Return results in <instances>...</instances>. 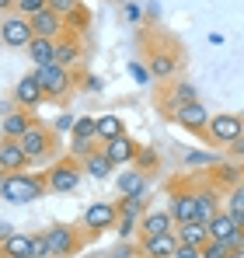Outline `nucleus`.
<instances>
[{
	"label": "nucleus",
	"mask_w": 244,
	"mask_h": 258,
	"mask_svg": "<svg viewBox=\"0 0 244 258\" xmlns=\"http://www.w3.org/2000/svg\"><path fill=\"white\" fill-rule=\"evenodd\" d=\"M234 258H244V251H234Z\"/></svg>",
	"instance_id": "obj_50"
},
{
	"label": "nucleus",
	"mask_w": 244,
	"mask_h": 258,
	"mask_svg": "<svg viewBox=\"0 0 244 258\" xmlns=\"http://www.w3.org/2000/svg\"><path fill=\"white\" fill-rule=\"evenodd\" d=\"M237 251H244V237H241V244H237Z\"/></svg>",
	"instance_id": "obj_49"
},
{
	"label": "nucleus",
	"mask_w": 244,
	"mask_h": 258,
	"mask_svg": "<svg viewBox=\"0 0 244 258\" xmlns=\"http://www.w3.org/2000/svg\"><path fill=\"white\" fill-rule=\"evenodd\" d=\"M227 213H244V181L227 192Z\"/></svg>",
	"instance_id": "obj_32"
},
{
	"label": "nucleus",
	"mask_w": 244,
	"mask_h": 258,
	"mask_svg": "<svg viewBox=\"0 0 244 258\" xmlns=\"http://www.w3.org/2000/svg\"><path fill=\"white\" fill-rule=\"evenodd\" d=\"M136 164H140V171H143V174H147V171H154V168H157V154L143 147V150H140V157H136Z\"/></svg>",
	"instance_id": "obj_38"
},
{
	"label": "nucleus",
	"mask_w": 244,
	"mask_h": 258,
	"mask_svg": "<svg viewBox=\"0 0 244 258\" xmlns=\"http://www.w3.org/2000/svg\"><path fill=\"white\" fill-rule=\"evenodd\" d=\"M0 258H32V234L14 230V234L0 244Z\"/></svg>",
	"instance_id": "obj_24"
},
{
	"label": "nucleus",
	"mask_w": 244,
	"mask_h": 258,
	"mask_svg": "<svg viewBox=\"0 0 244 258\" xmlns=\"http://www.w3.org/2000/svg\"><path fill=\"white\" fill-rule=\"evenodd\" d=\"M192 101H199V91H196V87H192V84H174L167 94H161V101H157V105H161L164 115H171L174 108L192 105Z\"/></svg>",
	"instance_id": "obj_19"
},
{
	"label": "nucleus",
	"mask_w": 244,
	"mask_h": 258,
	"mask_svg": "<svg viewBox=\"0 0 244 258\" xmlns=\"http://www.w3.org/2000/svg\"><path fill=\"white\" fill-rule=\"evenodd\" d=\"M81 7V0H49V11H56L59 18H70Z\"/></svg>",
	"instance_id": "obj_36"
},
{
	"label": "nucleus",
	"mask_w": 244,
	"mask_h": 258,
	"mask_svg": "<svg viewBox=\"0 0 244 258\" xmlns=\"http://www.w3.org/2000/svg\"><path fill=\"white\" fill-rule=\"evenodd\" d=\"M32 126H35V119H32L28 108H11V112L0 119V136H4V140H21Z\"/></svg>",
	"instance_id": "obj_16"
},
{
	"label": "nucleus",
	"mask_w": 244,
	"mask_h": 258,
	"mask_svg": "<svg viewBox=\"0 0 244 258\" xmlns=\"http://www.w3.org/2000/svg\"><path fill=\"white\" fill-rule=\"evenodd\" d=\"M244 181V168H237V164H213V185L216 188H223V185H241Z\"/></svg>",
	"instance_id": "obj_27"
},
{
	"label": "nucleus",
	"mask_w": 244,
	"mask_h": 258,
	"mask_svg": "<svg viewBox=\"0 0 244 258\" xmlns=\"http://www.w3.org/2000/svg\"><path fill=\"white\" fill-rule=\"evenodd\" d=\"M209 237H213V241H223L227 248H234V251H237V244H241L244 230L237 227V220L227 213V210H220V213L209 220Z\"/></svg>",
	"instance_id": "obj_10"
},
{
	"label": "nucleus",
	"mask_w": 244,
	"mask_h": 258,
	"mask_svg": "<svg viewBox=\"0 0 244 258\" xmlns=\"http://www.w3.org/2000/svg\"><path fill=\"white\" fill-rule=\"evenodd\" d=\"M32 39H35V32H32V21H28L25 14L11 11V14L0 21V42L7 45V49H28Z\"/></svg>",
	"instance_id": "obj_5"
},
{
	"label": "nucleus",
	"mask_w": 244,
	"mask_h": 258,
	"mask_svg": "<svg viewBox=\"0 0 244 258\" xmlns=\"http://www.w3.org/2000/svg\"><path fill=\"white\" fill-rule=\"evenodd\" d=\"M42 234H45V241H49V255L52 258H74L84 248V241H94L87 230L70 227V223H56V227H49V230H42Z\"/></svg>",
	"instance_id": "obj_2"
},
{
	"label": "nucleus",
	"mask_w": 244,
	"mask_h": 258,
	"mask_svg": "<svg viewBox=\"0 0 244 258\" xmlns=\"http://www.w3.org/2000/svg\"><path fill=\"white\" fill-rule=\"evenodd\" d=\"M74 122H77V119H74V115H67V112H63V115H56V129H59V133H74Z\"/></svg>",
	"instance_id": "obj_41"
},
{
	"label": "nucleus",
	"mask_w": 244,
	"mask_h": 258,
	"mask_svg": "<svg viewBox=\"0 0 244 258\" xmlns=\"http://www.w3.org/2000/svg\"><path fill=\"white\" fill-rule=\"evenodd\" d=\"M136 258H147V255H136Z\"/></svg>",
	"instance_id": "obj_52"
},
{
	"label": "nucleus",
	"mask_w": 244,
	"mask_h": 258,
	"mask_svg": "<svg viewBox=\"0 0 244 258\" xmlns=\"http://www.w3.org/2000/svg\"><path fill=\"white\" fill-rule=\"evenodd\" d=\"M129 77L136 81V84H147L154 74H150V67H140V63H129Z\"/></svg>",
	"instance_id": "obj_39"
},
{
	"label": "nucleus",
	"mask_w": 244,
	"mask_h": 258,
	"mask_svg": "<svg viewBox=\"0 0 244 258\" xmlns=\"http://www.w3.org/2000/svg\"><path fill=\"white\" fill-rule=\"evenodd\" d=\"M49 192L45 185V174H4V185H0V199L11 203V206H28V203H39L42 196Z\"/></svg>",
	"instance_id": "obj_1"
},
{
	"label": "nucleus",
	"mask_w": 244,
	"mask_h": 258,
	"mask_svg": "<svg viewBox=\"0 0 244 258\" xmlns=\"http://www.w3.org/2000/svg\"><path fill=\"white\" fill-rule=\"evenodd\" d=\"M206 136L209 143L216 147H234L244 136V115H209V126H206Z\"/></svg>",
	"instance_id": "obj_4"
},
{
	"label": "nucleus",
	"mask_w": 244,
	"mask_h": 258,
	"mask_svg": "<svg viewBox=\"0 0 244 258\" xmlns=\"http://www.w3.org/2000/svg\"><path fill=\"white\" fill-rule=\"evenodd\" d=\"M32 258H52V255H49V241H45V234H32Z\"/></svg>",
	"instance_id": "obj_37"
},
{
	"label": "nucleus",
	"mask_w": 244,
	"mask_h": 258,
	"mask_svg": "<svg viewBox=\"0 0 244 258\" xmlns=\"http://www.w3.org/2000/svg\"><path fill=\"white\" fill-rule=\"evenodd\" d=\"M28 168V157H25V150H21V143L18 140H4L0 143V171L4 174H18Z\"/></svg>",
	"instance_id": "obj_18"
},
{
	"label": "nucleus",
	"mask_w": 244,
	"mask_h": 258,
	"mask_svg": "<svg viewBox=\"0 0 244 258\" xmlns=\"http://www.w3.org/2000/svg\"><path fill=\"white\" fill-rule=\"evenodd\" d=\"M178 234L171 230V234H157V237H140V255L147 258H174L178 251Z\"/></svg>",
	"instance_id": "obj_15"
},
{
	"label": "nucleus",
	"mask_w": 244,
	"mask_h": 258,
	"mask_svg": "<svg viewBox=\"0 0 244 258\" xmlns=\"http://www.w3.org/2000/svg\"><path fill=\"white\" fill-rule=\"evenodd\" d=\"M171 230H174V216L167 210H150L140 220V234L143 237H157V234H171Z\"/></svg>",
	"instance_id": "obj_21"
},
{
	"label": "nucleus",
	"mask_w": 244,
	"mask_h": 258,
	"mask_svg": "<svg viewBox=\"0 0 244 258\" xmlns=\"http://www.w3.org/2000/svg\"><path fill=\"white\" fill-rule=\"evenodd\" d=\"M101 154H105L115 168H126V164H133V161L140 157V147H136V140H129V136L122 133V136L108 140V143L101 147Z\"/></svg>",
	"instance_id": "obj_13"
},
{
	"label": "nucleus",
	"mask_w": 244,
	"mask_h": 258,
	"mask_svg": "<svg viewBox=\"0 0 244 258\" xmlns=\"http://www.w3.org/2000/svg\"><path fill=\"white\" fill-rule=\"evenodd\" d=\"M115 4H129V0H115Z\"/></svg>",
	"instance_id": "obj_51"
},
{
	"label": "nucleus",
	"mask_w": 244,
	"mask_h": 258,
	"mask_svg": "<svg viewBox=\"0 0 244 258\" xmlns=\"http://www.w3.org/2000/svg\"><path fill=\"white\" fill-rule=\"evenodd\" d=\"M11 234H14V227H11V223H0V244H4Z\"/></svg>",
	"instance_id": "obj_45"
},
{
	"label": "nucleus",
	"mask_w": 244,
	"mask_h": 258,
	"mask_svg": "<svg viewBox=\"0 0 244 258\" xmlns=\"http://www.w3.org/2000/svg\"><path fill=\"white\" fill-rule=\"evenodd\" d=\"M185 164L189 168H206V164H220L213 154H206V150H192V154H185Z\"/></svg>",
	"instance_id": "obj_34"
},
{
	"label": "nucleus",
	"mask_w": 244,
	"mask_h": 258,
	"mask_svg": "<svg viewBox=\"0 0 244 258\" xmlns=\"http://www.w3.org/2000/svg\"><path fill=\"white\" fill-rule=\"evenodd\" d=\"M234 255V248H227L223 241H209L203 248V258H230Z\"/></svg>",
	"instance_id": "obj_35"
},
{
	"label": "nucleus",
	"mask_w": 244,
	"mask_h": 258,
	"mask_svg": "<svg viewBox=\"0 0 244 258\" xmlns=\"http://www.w3.org/2000/svg\"><path fill=\"white\" fill-rule=\"evenodd\" d=\"M42 81V91H45V98H67L70 91H74V74L67 70V67H59V63H52V67H42L35 70Z\"/></svg>",
	"instance_id": "obj_7"
},
{
	"label": "nucleus",
	"mask_w": 244,
	"mask_h": 258,
	"mask_svg": "<svg viewBox=\"0 0 244 258\" xmlns=\"http://www.w3.org/2000/svg\"><path fill=\"white\" fill-rule=\"evenodd\" d=\"M0 185H4V178H0Z\"/></svg>",
	"instance_id": "obj_53"
},
{
	"label": "nucleus",
	"mask_w": 244,
	"mask_h": 258,
	"mask_svg": "<svg viewBox=\"0 0 244 258\" xmlns=\"http://www.w3.org/2000/svg\"><path fill=\"white\" fill-rule=\"evenodd\" d=\"M230 150H234V154H241V157H244V136L237 140V143H234V147H230Z\"/></svg>",
	"instance_id": "obj_47"
},
{
	"label": "nucleus",
	"mask_w": 244,
	"mask_h": 258,
	"mask_svg": "<svg viewBox=\"0 0 244 258\" xmlns=\"http://www.w3.org/2000/svg\"><path fill=\"white\" fill-rule=\"evenodd\" d=\"M122 133H126V122H122L119 115H98V140H101V143L115 140Z\"/></svg>",
	"instance_id": "obj_29"
},
{
	"label": "nucleus",
	"mask_w": 244,
	"mask_h": 258,
	"mask_svg": "<svg viewBox=\"0 0 244 258\" xmlns=\"http://www.w3.org/2000/svg\"><path fill=\"white\" fill-rule=\"evenodd\" d=\"M112 258H133V248H129V244H119V248L112 251Z\"/></svg>",
	"instance_id": "obj_44"
},
{
	"label": "nucleus",
	"mask_w": 244,
	"mask_h": 258,
	"mask_svg": "<svg viewBox=\"0 0 244 258\" xmlns=\"http://www.w3.org/2000/svg\"><path fill=\"white\" fill-rule=\"evenodd\" d=\"M25 52H28V59H32L35 70L56 63V42H52V39H32V45H28Z\"/></svg>",
	"instance_id": "obj_23"
},
{
	"label": "nucleus",
	"mask_w": 244,
	"mask_h": 258,
	"mask_svg": "<svg viewBox=\"0 0 244 258\" xmlns=\"http://www.w3.org/2000/svg\"><path fill=\"white\" fill-rule=\"evenodd\" d=\"M84 174H91V178H98V181H105V178H112V171H115V164L101 154V150H94V154H87L81 161Z\"/></svg>",
	"instance_id": "obj_25"
},
{
	"label": "nucleus",
	"mask_w": 244,
	"mask_h": 258,
	"mask_svg": "<svg viewBox=\"0 0 244 258\" xmlns=\"http://www.w3.org/2000/svg\"><path fill=\"white\" fill-rule=\"evenodd\" d=\"M167 213L174 216V223H189L196 220V188H174L171 192V206Z\"/></svg>",
	"instance_id": "obj_17"
},
{
	"label": "nucleus",
	"mask_w": 244,
	"mask_h": 258,
	"mask_svg": "<svg viewBox=\"0 0 244 258\" xmlns=\"http://www.w3.org/2000/svg\"><path fill=\"white\" fill-rule=\"evenodd\" d=\"M167 119H174L178 126L192 129V133H206L209 126V112L203 108V101H192V105H181V108H174Z\"/></svg>",
	"instance_id": "obj_14"
},
{
	"label": "nucleus",
	"mask_w": 244,
	"mask_h": 258,
	"mask_svg": "<svg viewBox=\"0 0 244 258\" xmlns=\"http://www.w3.org/2000/svg\"><path fill=\"white\" fill-rule=\"evenodd\" d=\"M230 258H234V255H230Z\"/></svg>",
	"instance_id": "obj_54"
},
{
	"label": "nucleus",
	"mask_w": 244,
	"mask_h": 258,
	"mask_svg": "<svg viewBox=\"0 0 244 258\" xmlns=\"http://www.w3.org/2000/svg\"><path fill=\"white\" fill-rule=\"evenodd\" d=\"M150 74L157 81H171L178 74V49L171 42L164 45H150Z\"/></svg>",
	"instance_id": "obj_9"
},
{
	"label": "nucleus",
	"mask_w": 244,
	"mask_h": 258,
	"mask_svg": "<svg viewBox=\"0 0 244 258\" xmlns=\"http://www.w3.org/2000/svg\"><path fill=\"white\" fill-rule=\"evenodd\" d=\"M45 7H49V0H18V4H14V11L25 14V18H35V14L45 11Z\"/></svg>",
	"instance_id": "obj_33"
},
{
	"label": "nucleus",
	"mask_w": 244,
	"mask_h": 258,
	"mask_svg": "<svg viewBox=\"0 0 244 258\" xmlns=\"http://www.w3.org/2000/svg\"><path fill=\"white\" fill-rule=\"evenodd\" d=\"M42 101H45V91H42L39 74H25V77L18 81V87H14V105L32 112V108H39Z\"/></svg>",
	"instance_id": "obj_11"
},
{
	"label": "nucleus",
	"mask_w": 244,
	"mask_h": 258,
	"mask_svg": "<svg viewBox=\"0 0 244 258\" xmlns=\"http://www.w3.org/2000/svg\"><path fill=\"white\" fill-rule=\"evenodd\" d=\"M81 161L77 157H59L49 171H45V185H49V192H56V196H63V192H74L77 185H81Z\"/></svg>",
	"instance_id": "obj_3"
},
{
	"label": "nucleus",
	"mask_w": 244,
	"mask_h": 258,
	"mask_svg": "<svg viewBox=\"0 0 244 258\" xmlns=\"http://www.w3.org/2000/svg\"><path fill=\"white\" fill-rule=\"evenodd\" d=\"M84 84L91 87V91H101V81H98V77H87V81H84Z\"/></svg>",
	"instance_id": "obj_46"
},
{
	"label": "nucleus",
	"mask_w": 244,
	"mask_h": 258,
	"mask_svg": "<svg viewBox=\"0 0 244 258\" xmlns=\"http://www.w3.org/2000/svg\"><path fill=\"white\" fill-rule=\"evenodd\" d=\"M63 25H67V35H70V32H84V28L91 25V11H87V7H77L70 18H63Z\"/></svg>",
	"instance_id": "obj_31"
},
{
	"label": "nucleus",
	"mask_w": 244,
	"mask_h": 258,
	"mask_svg": "<svg viewBox=\"0 0 244 258\" xmlns=\"http://www.w3.org/2000/svg\"><path fill=\"white\" fill-rule=\"evenodd\" d=\"M119 223V203H91L84 210V230L91 237H101L105 230H112Z\"/></svg>",
	"instance_id": "obj_6"
},
{
	"label": "nucleus",
	"mask_w": 244,
	"mask_h": 258,
	"mask_svg": "<svg viewBox=\"0 0 244 258\" xmlns=\"http://www.w3.org/2000/svg\"><path fill=\"white\" fill-rule=\"evenodd\" d=\"M115 188H119V196H136V192L147 188V174L143 171H122L115 178Z\"/></svg>",
	"instance_id": "obj_28"
},
{
	"label": "nucleus",
	"mask_w": 244,
	"mask_h": 258,
	"mask_svg": "<svg viewBox=\"0 0 244 258\" xmlns=\"http://www.w3.org/2000/svg\"><path fill=\"white\" fill-rule=\"evenodd\" d=\"M216 213H220V188H216V185H209V188H196V220L209 223Z\"/></svg>",
	"instance_id": "obj_22"
},
{
	"label": "nucleus",
	"mask_w": 244,
	"mask_h": 258,
	"mask_svg": "<svg viewBox=\"0 0 244 258\" xmlns=\"http://www.w3.org/2000/svg\"><path fill=\"white\" fill-rule=\"evenodd\" d=\"M178 241L181 244H189V248H206L213 237H209V223H203V220H189V223H178Z\"/></svg>",
	"instance_id": "obj_20"
},
{
	"label": "nucleus",
	"mask_w": 244,
	"mask_h": 258,
	"mask_svg": "<svg viewBox=\"0 0 244 258\" xmlns=\"http://www.w3.org/2000/svg\"><path fill=\"white\" fill-rule=\"evenodd\" d=\"M14 4L18 0H0V11H14Z\"/></svg>",
	"instance_id": "obj_48"
},
{
	"label": "nucleus",
	"mask_w": 244,
	"mask_h": 258,
	"mask_svg": "<svg viewBox=\"0 0 244 258\" xmlns=\"http://www.w3.org/2000/svg\"><path fill=\"white\" fill-rule=\"evenodd\" d=\"M126 18H129L133 25H136V21H143V11H140V4H136V0H129V4H126Z\"/></svg>",
	"instance_id": "obj_42"
},
{
	"label": "nucleus",
	"mask_w": 244,
	"mask_h": 258,
	"mask_svg": "<svg viewBox=\"0 0 244 258\" xmlns=\"http://www.w3.org/2000/svg\"><path fill=\"white\" fill-rule=\"evenodd\" d=\"M143 206H147V188L136 192V196H122L119 203V220H143Z\"/></svg>",
	"instance_id": "obj_26"
},
{
	"label": "nucleus",
	"mask_w": 244,
	"mask_h": 258,
	"mask_svg": "<svg viewBox=\"0 0 244 258\" xmlns=\"http://www.w3.org/2000/svg\"><path fill=\"white\" fill-rule=\"evenodd\" d=\"M77 59H81V45L74 42V39H59V42H56V63H59V67L70 70Z\"/></svg>",
	"instance_id": "obj_30"
},
{
	"label": "nucleus",
	"mask_w": 244,
	"mask_h": 258,
	"mask_svg": "<svg viewBox=\"0 0 244 258\" xmlns=\"http://www.w3.org/2000/svg\"><path fill=\"white\" fill-rule=\"evenodd\" d=\"M18 143H21V150H25L28 164H35V161H42V157H49V154H52V133L42 126V122H35V126L28 129Z\"/></svg>",
	"instance_id": "obj_8"
},
{
	"label": "nucleus",
	"mask_w": 244,
	"mask_h": 258,
	"mask_svg": "<svg viewBox=\"0 0 244 258\" xmlns=\"http://www.w3.org/2000/svg\"><path fill=\"white\" fill-rule=\"evenodd\" d=\"M32 21V32H35V39H52V42H59L63 35H67V25H63V18L56 14V11H39L35 18H28Z\"/></svg>",
	"instance_id": "obj_12"
},
{
	"label": "nucleus",
	"mask_w": 244,
	"mask_h": 258,
	"mask_svg": "<svg viewBox=\"0 0 244 258\" xmlns=\"http://www.w3.org/2000/svg\"><path fill=\"white\" fill-rule=\"evenodd\" d=\"M174 258H203V248H189V244H178Z\"/></svg>",
	"instance_id": "obj_43"
},
{
	"label": "nucleus",
	"mask_w": 244,
	"mask_h": 258,
	"mask_svg": "<svg viewBox=\"0 0 244 258\" xmlns=\"http://www.w3.org/2000/svg\"><path fill=\"white\" fill-rule=\"evenodd\" d=\"M140 230V220H119V237H133Z\"/></svg>",
	"instance_id": "obj_40"
}]
</instances>
